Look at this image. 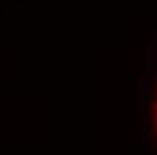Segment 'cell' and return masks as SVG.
Segmentation results:
<instances>
[{
	"label": "cell",
	"mask_w": 157,
	"mask_h": 155,
	"mask_svg": "<svg viewBox=\"0 0 157 155\" xmlns=\"http://www.w3.org/2000/svg\"><path fill=\"white\" fill-rule=\"evenodd\" d=\"M152 110H154V112H157V99H155V103L152 105Z\"/></svg>",
	"instance_id": "obj_1"
}]
</instances>
